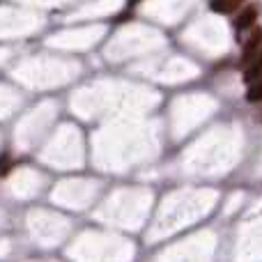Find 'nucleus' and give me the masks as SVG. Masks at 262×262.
<instances>
[{"label":"nucleus","mask_w":262,"mask_h":262,"mask_svg":"<svg viewBox=\"0 0 262 262\" xmlns=\"http://www.w3.org/2000/svg\"><path fill=\"white\" fill-rule=\"evenodd\" d=\"M260 49H262V28H253L251 37L244 41V49H242V64L249 62Z\"/></svg>","instance_id":"1"},{"label":"nucleus","mask_w":262,"mask_h":262,"mask_svg":"<svg viewBox=\"0 0 262 262\" xmlns=\"http://www.w3.org/2000/svg\"><path fill=\"white\" fill-rule=\"evenodd\" d=\"M255 21H258V7H255V5H249V7H244L235 16V30H239V32L251 30V28L255 26Z\"/></svg>","instance_id":"2"},{"label":"nucleus","mask_w":262,"mask_h":262,"mask_svg":"<svg viewBox=\"0 0 262 262\" xmlns=\"http://www.w3.org/2000/svg\"><path fill=\"white\" fill-rule=\"evenodd\" d=\"M260 76H262V49L244 64V81L246 83H253L255 78H260Z\"/></svg>","instance_id":"3"},{"label":"nucleus","mask_w":262,"mask_h":262,"mask_svg":"<svg viewBox=\"0 0 262 262\" xmlns=\"http://www.w3.org/2000/svg\"><path fill=\"white\" fill-rule=\"evenodd\" d=\"M242 3H244V0H212L209 7H212V12H216V14H232L242 7Z\"/></svg>","instance_id":"4"},{"label":"nucleus","mask_w":262,"mask_h":262,"mask_svg":"<svg viewBox=\"0 0 262 262\" xmlns=\"http://www.w3.org/2000/svg\"><path fill=\"white\" fill-rule=\"evenodd\" d=\"M246 99L249 101H262V76L255 78L253 83H249V90H246Z\"/></svg>","instance_id":"5"}]
</instances>
